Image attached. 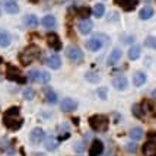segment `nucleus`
<instances>
[{"mask_svg":"<svg viewBox=\"0 0 156 156\" xmlns=\"http://www.w3.org/2000/svg\"><path fill=\"white\" fill-rule=\"evenodd\" d=\"M0 15H2V10H0Z\"/></svg>","mask_w":156,"mask_h":156,"instance_id":"obj_42","label":"nucleus"},{"mask_svg":"<svg viewBox=\"0 0 156 156\" xmlns=\"http://www.w3.org/2000/svg\"><path fill=\"white\" fill-rule=\"evenodd\" d=\"M86 48L90 51H98L99 48H102V42L98 38H92V40L86 41Z\"/></svg>","mask_w":156,"mask_h":156,"instance_id":"obj_15","label":"nucleus"},{"mask_svg":"<svg viewBox=\"0 0 156 156\" xmlns=\"http://www.w3.org/2000/svg\"><path fill=\"white\" fill-rule=\"evenodd\" d=\"M5 9H6L7 13H18L19 6L15 2H7V3H5Z\"/></svg>","mask_w":156,"mask_h":156,"instance_id":"obj_28","label":"nucleus"},{"mask_svg":"<svg viewBox=\"0 0 156 156\" xmlns=\"http://www.w3.org/2000/svg\"><path fill=\"white\" fill-rule=\"evenodd\" d=\"M108 124H109V120L107 115H92L89 118V126L92 127V130L95 131H105L108 129Z\"/></svg>","mask_w":156,"mask_h":156,"instance_id":"obj_2","label":"nucleus"},{"mask_svg":"<svg viewBox=\"0 0 156 156\" xmlns=\"http://www.w3.org/2000/svg\"><path fill=\"white\" fill-rule=\"evenodd\" d=\"M47 64H48V67L54 69V70H57V69H60V66H61V60H60V57H58L57 54L50 55V57L47 58Z\"/></svg>","mask_w":156,"mask_h":156,"instance_id":"obj_14","label":"nucleus"},{"mask_svg":"<svg viewBox=\"0 0 156 156\" xmlns=\"http://www.w3.org/2000/svg\"><path fill=\"white\" fill-rule=\"evenodd\" d=\"M152 15H153V9L149 6H146V7H143L142 10H140V13H139V18L142 20H146V19H149V18H152Z\"/></svg>","mask_w":156,"mask_h":156,"instance_id":"obj_24","label":"nucleus"},{"mask_svg":"<svg viewBox=\"0 0 156 156\" xmlns=\"http://www.w3.org/2000/svg\"><path fill=\"white\" fill-rule=\"evenodd\" d=\"M112 86L117 90H122V89L127 88V77L126 76H115L112 79Z\"/></svg>","mask_w":156,"mask_h":156,"instance_id":"obj_13","label":"nucleus"},{"mask_svg":"<svg viewBox=\"0 0 156 156\" xmlns=\"http://www.w3.org/2000/svg\"><path fill=\"white\" fill-rule=\"evenodd\" d=\"M6 117H19V108L18 107H12V108H9L6 111Z\"/></svg>","mask_w":156,"mask_h":156,"instance_id":"obj_31","label":"nucleus"},{"mask_svg":"<svg viewBox=\"0 0 156 156\" xmlns=\"http://www.w3.org/2000/svg\"><path fill=\"white\" fill-rule=\"evenodd\" d=\"M61 109L64 111V112H70V111H75L77 108V102L75 99H72V98H64L63 101H61Z\"/></svg>","mask_w":156,"mask_h":156,"instance_id":"obj_11","label":"nucleus"},{"mask_svg":"<svg viewBox=\"0 0 156 156\" xmlns=\"http://www.w3.org/2000/svg\"><path fill=\"white\" fill-rule=\"evenodd\" d=\"M98 96L101 99H107V88H101L98 90Z\"/></svg>","mask_w":156,"mask_h":156,"instance_id":"obj_36","label":"nucleus"},{"mask_svg":"<svg viewBox=\"0 0 156 156\" xmlns=\"http://www.w3.org/2000/svg\"><path fill=\"white\" fill-rule=\"evenodd\" d=\"M51 79V76L48 72H37V79L35 82H38V83H48Z\"/></svg>","mask_w":156,"mask_h":156,"instance_id":"obj_21","label":"nucleus"},{"mask_svg":"<svg viewBox=\"0 0 156 156\" xmlns=\"http://www.w3.org/2000/svg\"><path fill=\"white\" fill-rule=\"evenodd\" d=\"M90 12H92V10H90L88 6H82V7H79V9L76 10V13L79 15V18H83V20L88 19L89 15H90Z\"/></svg>","mask_w":156,"mask_h":156,"instance_id":"obj_26","label":"nucleus"},{"mask_svg":"<svg viewBox=\"0 0 156 156\" xmlns=\"http://www.w3.org/2000/svg\"><path fill=\"white\" fill-rule=\"evenodd\" d=\"M143 155L156 156V142H155V134L153 133H149V140L144 143V146H143Z\"/></svg>","mask_w":156,"mask_h":156,"instance_id":"obj_5","label":"nucleus"},{"mask_svg":"<svg viewBox=\"0 0 156 156\" xmlns=\"http://www.w3.org/2000/svg\"><path fill=\"white\" fill-rule=\"evenodd\" d=\"M121 50H118V48H115L111 54H109V57H108V66H114L117 61L121 58Z\"/></svg>","mask_w":156,"mask_h":156,"instance_id":"obj_17","label":"nucleus"},{"mask_svg":"<svg viewBox=\"0 0 156 156\" xmlns=\"http://www.w3.org/2000/svg\"><path fill=\"white\" fill-rule=\"evenodd\" d=\"M143 137V130L140 127H134V129L130 130V139L133 140V142H137V140H140Z\"/></svg>","mask_w":156,"mask_h":156,"instance_id":"obj_20","label":"nucleus"},{"mask_svg":"<svg viewBox=\"0 0 156 156\" xmlns=\"http://www.w3.org/2000/svg\"><path fill=\"white\" fill-rule=\"evenodd\" d=\"M92 28H94V23H92V20H89V19H85V20H82L80 23L77 25V29H79V32L83 35H88L92 32Z\"/></svg>","mask_w":156,"mask_h":156,"instance_id":"obj_12","label":"nucleus"},{"mask_svg":"<svg viewBox=\"0 0 156 156\" xmlns=\"http://www.w3.org/2000/svg\"><path fill=\"white\" fill-rule=\"evenodd\" d=\"M3 124H5V127L9 130H19L22 127V124H23V120L22 118H18V117H6L3 118Z\"/></svg>","mask_w":156,"mask_h":156,"instance_id":"obj_4","label":"nucleus"},{"mask_svg":"<svg viewBox=\"0 0 156 156\" xmlns=\"http://www.w3.org/2000/svg\"><path fill=\"white\" fill-rule=\"evenodd\" d=\"M34 96H35V90L34 89H31V88H27L25 90H23V98L25 99H34Z\"/></svg>","mask_w":156,"mask_h":156,"instance_id":"obj_32","label":"nucleus"},{"mask_svg":"<svg viewBox=\"0 0 156 156\" xmlns=\"http://www.w3.org/2000/svg\"><path fill=\"white\" fill-rule=\"evenodd\" d=\"M6 67H7V70H6V77L7 79L15 80V82H19V83H25V82H27V77L20 76L19 70H18L16 67H13L12 64H7Z\"/></svg>","mask_w":156,"mask_h":156,"instance_id":"obj_6","label":"nucleus"},{"mask_svg":"<svg viewBox=\"0 0 156 156\" xmlns=\"http://www.w3.org/2000/svg\"><path fill=\"white\" fill-rule=\"evenodd\" d=\"M69 137H70V134H69V133H63V134H60V137H58V139H60V140H67Z\"/></svg>","mask_w":156,"mask_h":156,"instance_id":"obj_39","label":"nucleus"},{"mask_svg":"<svg viewBox=\"0 0 156 156\" xmlns=\"http://www.w3.org/2000/svg\"><path fill=\"white\" fill-rule=\"evenodd\" d=\"M41 25L45 27V28L55 27V18L54 16H51V15H47V16H44V18L41 19Z\"/></svg>","mask_w":156,"mask_h":156,"instance_id":"obj_19","label":"nucleus"},{"mask_svg":"<svg viewBox=\"0 0 156 156\" xmlns=\"http://www.w3.org/2000/svg\"><path fill=\"white\" fill-rule=\"evenodd\" d=\"M75 152H77V153H82L83 150H85V147H83V143L82 142H77V143H75Z\"/></svg>","mask_w":156,"mask_h":156,"instance_id":"obj_35","label":"nucleus"},{"mask_svg":"<svg viewBox=\"0 0 156 156\" xmlns=\"http://www.w3.org/2000/svg\"><path fill=\"white\" fill-rule=\"evenodd\" d=\"M92 13L95 15L96 18H101L102 15L105 13V6H104L102 3H98V5H95V6H94V10H92Z\"/></svg>","mask_w":156,"mask_h":156,"instance_id":"obj_29","label":"nucleus"},{"mask_svg":"<svg viewBox=\"0 0 156 156\" xmlns=\"http://www.w3.org/2000/svg\"><path fill=\"white\" fill-rule=\"evenodd\" d=\"M102 153H104V143L99 139H95L89 147V156H99Z\"/></svg>","mask_w":156,"mask_h":156,"instance_id":"obj_8","label":"nucleus"},{"mask_svg":"<svg viewBox=\"0 0 156 156\" xmlns=\"http://www.w3.org/2000/svg\"><path fill=\"white\" fill-rule=\"evenodd\" d=\"M9 44H10V34L5 29H0V47H7Z\"/></svg>","mask_w":156,"mask_h":156,"instance_id":"obj_18","label":"nucleus"},{"mask_svg":"<svg viewBox=\"0 0 156 156\" xmlns=\"http://www.w3.org/2000/svg\"><path fill=\"white\" fill-rule=\"evenodd\" d=\"M44 139H45V133H44V130L40 129V127L34 129L31 131V134H29V140L34 143V144H40Z\"/></svg>","mask_w":156,"mask_h":156,"instance_id":"obj_9","label":"nucleus"},{"mask_svg":"<svg viewBox=\"0 0 156 156\" xmlns=\"http://www.w3.org/2000/svg\"><path fill=\"white\" fill-rule=\"evenodd\" d=\"M28 79H29L31 82H35V79H37V70H31L29 75H28V77H27V80Z\"/></svg>","mask_w":156,"mask_h":156,"instance_id":"obj_38","label":"nucleus"},{"mask_svg":"<svg viewBox=\"0 0 156 156\" xmlns=\"http://www.w3.org/2000/svg\"><path fill=\"white\" fill-rule=\"evenodd\" d=\"M99 75H96V73H86V80H89L90 83H96V82H99Z\"/></svg>","mask_w":156,"mask_h":156,"instance_id":"obj_33","label":"nucleus"},{"mask_svg":"<svg viewBox=\"0 0 156 156\" xmlns=\"http://www.w3.org/2000/svg\"><path fill=\"white\" fill-rule=\"evenodd\" d=\"M144 82H146V75H144L143 72H137L136 75L133 76V83H134V86H142Z\"/></svg>","mask_w":156,"mask_h":156,"instance_id":"obj_22","label":"nucleus"},{"mask_svg":"<svg viewBox=\"0 0 156 156\" xmlns=\"http://www.w3.org/2000/svg\"><path fill=\"white\" fill-rule=\"evenodd\" d=\"M5 2H6V3H7V2H15V0H5Z\"/></svg>","mask_w":156,"mask_h":156,"instance_id":"obj_40","label":"nucleus"},{"mask_svg":"<svg viewBox=\"0 0 156 156\" xmlns=\"http://www.w3.org/2000/svg\"><path fill=\"white\" fill-rule=\"evenodd\" d=\"M139 55H140V45H139V44H134L133 47L130 48L129 57H130V60H137Z\"/></svg>","mask_w":156,"mask_h":156,"instance_id":"obj_25","label":"nucleus"},{"mask_svg":"<svg viewBox=\"0 0 156 156\" xmlns=\"http://www.w3.org/2000/svg\"><path fill=\"white\" fill-rule=\"evenodd\" d=\"M131 111H133V115H134V117H137V118H143V114H144V111H143V107L140 105V104H136V105H133Z\"/></svg>","mask_w":156,"mask_h":156,"instance_id":"obj_30","label":"nucleus"},{"mask_svg":"<svg viewBox=\"0 0 156 156\" xmlns=\"http://www.w3.org/2000/svg\"><path fill=\"white\" fill-rule=\"evenodd\" d=\"M139 2H140V0H114V3L118 5V6H121L122 10H126V12L134 10L136 6L139 5Z\"/></svg>","mask_w":156,"mask_h":156,"instance_id":"obj_7","label":"nucleus"},{"mask_svg":"<svg viewBox=\"0 0 156 156\" xmlns=\"http://www.w3.org/2000/svg\"><path fill=\"white\" fill-rule=\"evenodd\" d=\"M0 63H2V58H0Z\"/></svg>","mask_w":156,"mask_h":156,"instance_id":"obj_41","label":"nucleus"},{"mask_svg":"<svg viewBox=\"0 0 156 156\" xmlns=\"http://www.w3.org/2000/svg\"><path fill=\"white\" fill-rule=\"evenodd\" d=\"M66 55H67V58L72 63H82L83 61V53H82V50L79 47H76V45H70V47L66 50Z\"/></svg>","mask_w":156,"mask_h":156,"instance_id":"obj_3","label":"nucleus"},{"mask_svg":"<svg viewBox=\"0 0 156 156\" xmlns=\"http://www.w3.org/2000/svg\"><path fill=\"white\" fill-rule=\"evenodd\" d=\"M146 45L150 48H155L156 47V44H155V38L153 37H149L147 40H146Z\"/></svg>","mask_w":156,"mask_h":156,"instance_id":"obj_37","label":"nucleus"},{"mask_svg":"<svg viewBox=\"0 0 156 156\" xmlns=\"http://www.w3.org/2000/svg\"><path fill=\"white\" fill-rule=\"evenodd\" d=\"M47 44L53 48V50H55V51H57V50H61V47H63L60 38H58L55 34H53V32L47 34Z\"/></svg>","mask_w":156,"mask_h":156,"instance_id":"obj_10","label":"nucleus"},{"mask_svg":"<svg viewBox=\"0 0 156 156\" xmlns=\"http://www.w3.org/2000/svg\"><path fill=\"white\" fill-rule=\"evenodd\" d=\"M23 23L28 28H37L38 27V18L35 15H27L25 19H23Z\"/></svg>","mask_w":156,"mask_h":156,"instance_id":"obj_16","label":"nucleus"},{"mask_svg":"<svg viewBox=\"0 0 156 156\" xmlns=\"http://www.w3.org/2000/svg\"><path fill=\"white\" fill-rule=\"evenodd\" d=\"M126 150H127L129 153H136V150H137V144H136V142L126 144Z\"/></svg>","mask_w":156,"mask_h":156,"instance_id":"obj_34","label":"nucleus"},{"mask_svg":"<svg viewBox=\"0 0 156 156\" xmlns=\"http://www.w3.org/2000/svg\"><path fill=\"white\" fill-rule=\"evenodd\" d=\"M44 98H45L47 104H55L57 102V95H55V92H53V89H45Z\"/></svg>","mask_w":156,"mask_h":156,"instance_id":"obj_23","label":"nucleus"},{"mask_svg":"<svg viewBox=\"0 0 156 156\" xmlns=\"http://www.w3.org/2000/svg\"><path fill=\"white\" fill-rule=\"evenodd\" d=\"M41 55H42V53H41L40 47H37V45H29V47L25 48V50L19 54L20 64H22V66H28V64H31L34 60L41 58Z\"/></svg>","mask_w":156,"mask_h":156,"instance_id":"obj_1","label":"nucleus"},{"mask_svg":"<svg viewBox=\"0 0 156 156\" xmlns=\"http://www.w3.org/2000/svg\"><path fill=\"white\" fill-rule=\"evenodd\" d=\"M45 140V147L47 150H55L57 146H58V142L55 140L54 137H48V139H44Z\"/></svg>","mask_w":156,"mask_h":156,"instance_id":"obj_27","label":"nucleus"}]
</instances>
